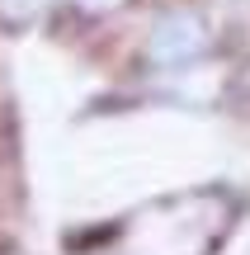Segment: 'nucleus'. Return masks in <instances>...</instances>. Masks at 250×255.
<instances>
[{"label":"nucleus","instance_id":"1","mask_svg":"<svg viewBox=\"0 0 250 255\" xmlns=\"http://www.w3.org/2000/svg\"><path fill=\"white\" fill-rule=\"evenodd\" d=\"M213 47V33L198 14H170L166 24H156V33L147 38V62L156 66H189Z\"/></svg>","mask_w":250,"mask_h":255},{"label":"nucleus","instance_id":"2","mask_svg":"<svg viewBox=\"0 0 250 255\" xmlns=\"http://www.w3.org/2000/svg\"><path fill=\"white\" fill-rule=\"evenodd\" d=\"M85 9H113V5H128V0H81Z\"/></svg>","mask_w":250,"mask_h":255}]
</instances>
